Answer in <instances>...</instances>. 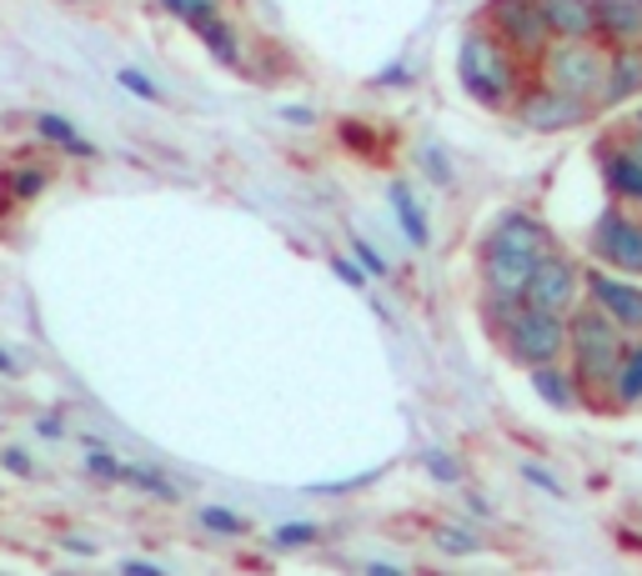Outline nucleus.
Returning <instances> with one entry per match:
<instances>
[{
  "mask_svg": "<svg viewBox=\"0 0 642 576\" xmlns=\"http://www.w3.org/2000/svg\"><path fill=\"white\" fill-rule=\"evenodd\" d=\"M547 250H557L552 231L537 216H527V211H507V216L487 231V241H482V281H487V291L523 296Z\"/></svg>",
  "mask_w": 642,
  "mask_h": 576,
  "instance_id": "f257e3e1",
  "label": "nucleus"
},
{
  "mask_svg": "<svg viewBox=\"0 0 642 576\" xmlns=\"http://www.w3.org/2000/svg\"><path fill=\"white\" fill-rule=\"evenodd\" d=\"M622 346H628V331L602 316L592 301H582L572 316H567V351H572V376L577 392L588 396L592 406H608V386L612 371L622 361Z\"/></svg>",
  "mask_w": 642,
  "mask_h": 576,
  "instance_id": "f03ea898",
  "label": "nucleus"
},
{
  "mask_svg": "<svg viewBox=\"0 0 642 576\" xmlns=\"http://www.w3.org/2000/svg\"><path fill=\"white\" fill-rule=\"evenodd\" d=\"M457 81L482 106H512L523 96V55L497 31H467L457 45Z\"/></svg>",
  "mask_w": 642,
  "mask_h": 576,
  "instance_id": "7ed1b4c3",
  "label": "nucleus"
},
{
  "mask_svg": "<svg viewBox=\"0 0 642 576\" xmlns=\"http://www.w3.org/2000/svg\"><path fill=\"white\" fill-rule=\"evenodd\" d=\"M602 76H608V45L598 35H588V41H552L543 51V81L567 90V96H582L598 106Z\"/></svg>",
  "mask_w": 642,
  "mask_h": 576,
  "instance_id": "20e7f679",
  "label": "nucleus"
},
{
  "mask_svg": "<svg viewBox=\"0 0 642 576\" xmlns=\"http://www.w3.org/2000/svg\"><path fill=\"white\" fill-rule=\"evenodd\" d=\"M507 341V356L523 361L527 371L533 366H547V361H562L567 351V316H552V311H537V306H517L507 316V327L497 331Z\"/></svg>",
  "mask_w": 642,
  "mask_h": 576,
  "instance_id": "39448f33",
  "label": "nucleus"
},
{
  "mask_svg": "<svg viewBox=\"0 0 642 576\" xmlns=\"http://www.w3.org/2000/svg\"><path fill=\"white\" fill-rule=\"evenodd\" d=\"M487 21L523 61H543V51L552 45V31H547V15L537 0H492Z\"/></svg>",
  "mask_w": 642,
  "mask_h": 576,
  "instance_id": "423d86ee",
  "label": "nucleus"
},
{
  "mask_svg": "<svg viewBox=\"0 0 642 576\" xmlns=\"http://www.w3.org/2000/svg\"><path fill=\"white\" fill-rule=\"evenodd\" d=\"M523 301L537 306V311L572 316L577 306H582V271H577L572 256H557V250H547L543 262H537L533 281H527Z\"/></svg>",
  "mask_w": 642,
  "mask_h": 576,
  "instance_id": "0eeeda50",
  "label": "nucleus"
},
{
  "mask_svg": "<svg viewBox=\"0 0 642 576\" xmlns=\"http://www.w3.org/2000/svg\"><path fill=\"white\" fill-rule=\"evenodd\" d=\"M517 106V120H523L527 131H567V126H582V120L592 116V100H582V96H567V90H557V86H533V90H523V96L512 100Z\"/></svg>",
  "mask_w": 642,
  "mask_h": 576,
  "instance_id": "6e6552de",
  "label": "nucleus"
},
{
  "mask_svg": "<svg viewBox=\"0 0 642 576\" xmlns=\"http://www.w3.org/2000/svg\"><path fill=\"white\" fill-rule=\"evenodd\" d=\"M592 256L608 271L642 276V221L622 216V211H602L592 226Z\"/></svg>",
  "mask_w": 642,
  "mask_h": 576,
  "instance_id": "1a4fd4ad",
  "label": "nucleus"
},
{
  "mask_svg": "<svg viewBox=\"0 0 642 576\" xmlns=\"http://www.w3.org/2000/svg\"><path fill=\"white\" fill-rule=\"evenodd\" d=\"M582 291L602 316H612L628 337H642V286L622 281V271H582Z\"/></svg>",
  "mask_w": 642,
  "mask_h": 576,
  "instance_id": "9d476101",
  "label": "nucleus"
},
{
  "mask_svg": "<svg viewBox=\"0 0 642 576\" xmlns=\"http://www.w3.org/2000/svg\"><path fill=\"white\" fill-rule=\"evenodd\" d=\"M642 96V45H608V76H602L598 106H622Z\"/></svg>",
  "mask_w": 642,
  "mask_h": 576,
  "instance_id": "9b49d317",
  "label": "nucleus"
},
{
  "mask_svg": "<svg viewBox=\"0 0 642 576\" xmlns=\"http://www.w3.org/2000/svg\"><path fill=\"white\" fill-rule=\"evenodd\" d=\"M602 45H642V0H592Z\"/></svg>",
  "mask_w": 642,
  "mask_h": 576,
  "instance_id": "f8f14e48",
  "label": "nucleus"
},
{
  "mask_svg": "<svg viewBox=\"0 0 642 576\" xmlns=\"http://www.w3.org/2000/svg\"><path fill=\"white\" fill-rule=\"evenodd\" d=\"M598 166H602V181H608L612 196L628 201V206H642V161L628 146H602Z\"/></svg>",
  "mask_w": 642,
  "mask_h": 576,
  "instance_id": "ddd939ff",
  "label": "nucleus"
},
{
  "mask_svg": "<svg viewBox=\"0 0 642 576\" xmlns=\"http://www.w3.org/2000/svg\"><path fill=\"white\" fill-rule=\"evenodd\" d=\"M547 15V31L552 41H588L598 35V15H592V0H537Z\"/></svg>",
  "mask_w": 642,
  "mask_h": 576,
  "instance_id": "4468645a",
  "label": "nucleus"
},
{
  "mask_svg": "<svg viewBox=\"0 0 642 576\" xmlns=\"http://www.w3.org/2000/svg\"><path fill=\"white\" fill-rule=\"evenodd\" d=\"M608 406L612 412H632V406H642V337L622 346V361H618L612 386H608Z\"/></svg>",
  "mask_w": 642,
  "mask_h": 576,
  "instance_id": "2eb2a0df",
  "label": "nucleus"
},
{
  "mask_svg": "<svg viewBox=\"0 0 642 576\" xmlns=\"http://www.w3.org/2000/svg\"><path fill=\"white\" fill-rule=\"evenodd\" d=\"M533 392L543 396L547 406H557V412H572V406L582 402V392H577V376H572V371H562L557 361H547V366H533Z\"/></svg>",
  "mask_w": 642,
  "mask_h": 576,
  "instance_id": "dca6fc26",
  "label": "nucleus"
},
{
  "mask_svg": "<svg viewBox=\"0 0 642 576\" xmlns=\"http://www.w3.org/2000/svg\"><path fill=\"white\" fill-rule=\"evenodd\" d=\"M186 25H191V31L201 35V45H207L211 55H217L221 66H236V61H241V41H236V31H231V25L221 21L217 11H211V15H197V21H186Z\"/></svg>",
  "mask_w": 642,
  "mask_h": 576,
  "instance_id": "f3484780",
  "label": "nucleus"
},
{
  "mask_svg": "<svg viewBox=\"0 0 642 576\" xmlns=\"http://www.w3.org/2000/svg\"><path fill=\"white\" fill-rule=\"evenodd\" d=\"M392 211H397V226H402V236L412 241V246H427L432 241V226H427V211L417 206V196H412V185L407 181H392Z\"/></svg>",
  "mask_w": 642,
  "mask_h": 576,
  "instance_id": "a211bd4d",
  "label": "nucleus"
},
{
  "mask_svg": "<svg viewBox=\"0 0 642 576\" xmlns=\"http://www.w3.org/2000/svg\"><path fill=\"white\" fill-rule=\"evenodd\" d=\"M35 136L61 146V151H71V156H96V146H91L66 116H55V110H41V116H35Z\"/></svg>",
  "mask_w": 642,
  "mask_h": 576,
  "instance_id": "6ab92c4d",
  "label": "nucleus"
},
{
  "mask_svg": "<svg viewBox=\"0 0 642 576\" xmlns=\"http://www.w3.org/2000/svg\"><path fill=\"white\" fill-rule=\"evenodd\" d=\"M120 481H126V487H136V491H146V497H161V501H176V497H181V491H176L171 481L161 477V471L131 467V461H120Z\"/></svg>",
  "mask_w": 642,
  "mask_h": 576,
  "instance_id": "aec40b11",
  "label": "nucleus"
},
{
  "mask_svg": "<svg viewBox=\"0 0 642 576\" xmlns=\"http://www.w3.org/2000/svg\"><path fill=\"white\" fill-rule=\"evenodd\" d=\"M45 181H51V171H45V166H21V171L6 175V196H11V201H31V196H41V191H45Z\"/></svg>",
  "mask_w": 642,
  "mask_h": 576,
  "instance_id": "412c9836",
  "label": "nucleus"
},
{
  "mask_svg": "<svg viewBox=\"0 0 642 576\" xmlns=\"http://www.w3.org/2000/svg\"><path fill=\"white\" fill-rule=\"evenodd\" d=\"M201 526L217 536H246V516H241V511H227V506H201Z\"/></svg>",
  "mask_w": 642,
  "mask_h": 576,
  "instance_id": "4be33fe9",
  "label": "nucleus"
},
{
  "mask_svg": "<svg viewBox=\"0 0 642 576\" xmlns=\"http://www.w3.org/2000/svg\"><path fill=\"white\" fill-rule=\"evenodd\" d=\"M316 536H322V532H316L312 522H282L272 532V546H276V552H296V546H312Z\"/></svg>",
  "mask_w": 642,
  "mask_h": 576,
  "instance_id": "5701e85b",
  "label": "nucleus"
},
{
  "mask_svg": "<svg viewBox=\"0 0 642 576\" xmlns=\"http://www.w3.org/2000/svg\"><path fill=\"white\" fill-rule=\"evenodd\" d=\"M116 86H120V90H131L136 100H161V86H156V81L146 76V71H136V66H120V71H116Z\"/></svg>",
  "mask_w": 642,
  "mask_h": 576,
  "instance_id": "b1692460",
  "label": "nucleus"
},
{
  "mask_svg": "<svg viewBox=\"0 0 642 576\" xmlns=\"http://www.w3.org/2000/svg\"><path fill=\"white\" fill-rule=\"evenodd\" d=\"M351 256H357V266L367 276H387V271H392V266H387V256H381L371 241H361V236H351Z\"/></svg>",
  "mask_w": 642,
  "mask_h": 576,
  "instance_id": "393cba45",
  "label": "nucleus"
},
{
  "mask_svg": "<svg viewBox=\"0 0 642 576\" xmlns=\"http://www.w3.org/2000/svg\"><path fill=\"white\" fill-rule=\"evenodd\" d=\"M86 471L96 481H120V461L110 457L106 446H91V451H86Z\"/></svg>",
  "mask_w": 642,
  "mask_h": 576,
  "instance_id": "a878e982",
  "label": "nucleus"
},
{
  "mask_svg": "<svg viewBox=\"0 0 642 576\" xmlns=\"http://www.w3.org/2000/svg\"><path fill=\"white\" fill-rule=\"evenodd\" d=\"M427 471H432L436 481H446V487H457L462 481V467L446 457V451H427Z\"/></svg>",
  "mask_w": 642,
  "mask_h": 576,
  "instance_id": "bb28decb",
  "label": "nucleus"
},
{
  "mask_svg": "<svg viewBox=\"0 0 642 576\" xmlns=\"http://www.w3.org/2000/svg\"><path fill=\"white\" fill-rule=\"evenodd\" d=\"M171 15H181V21H197V15H211L217 11V0H161Z\"/></svg>",
  "mask_w": 642,
  "mask_h": 576,
  "instance_id": "cd10ccee",
  "label": "nucleus"
},
{
  "mask_svg": "<svg viewBox=\"0 0 642 576\" xmlns=\"http://www.w3.org/2000/svg\"><path fill=\"white\" fill-rule=\"evenodd\" d=\"M436 542H442L446 552H457V556H472V552H477V542H472L467 532H457V526H442V532H436Z\"/></svg>",
  "mask_w": 642,
  "mask_h": 576,
  "instance_id": "c85d7f7f",
  "label": "nucleus"
},
{
  "mask_svg": "<svg viewBox=\"0 0 642 576\" xmlns=\"http://www.w3.org/2000/svg\"><path fill=\"white\" fill-rule=\"evenodd\" d=\"M422 166H427V171H432V181H436V185H446V181H452V161H446V156L436 151V146H427V151H422Z\"/></svg>",
  "mask_w": 642,
  "mask_h": 576,
  "instance_id": "c756f323",
  "label": "nucleus"
},
{
  "mask_svg": "<svg viewBox=\"0 0 642 576\" xmlns=\"http://www.w3.org/2000/svg\"><path fill=\"white\" fill-rule=\"evenodd\" d=\"M331 271H337L341 281L351 286V291H367V271H361V266H351L347 256H331Z\"/></svg>",
  "mask_w": 642,
  "mask_h": 576,
  "instance_id": "7c9ffc66",
  "label": "nucleus"
},
{
  "mask_svg": "<svg viewBox=\"0 0 642 576\" xmlns=\"http://www.w3.org/2000/svg\"><path fill=\"white\" fill-rule=\"evenodd\" d=\"M523 477L533 481V487H543L547 497H567V491H562V481H557V477H547V471H543V467H533V461H527V467H523Z\"/></svg>",
  "mask_w": 642,
  "mask_h": 576,
  "instance_id": "2f4dec72",
  "label": "nucleus"
},
{
  "mask_svg": "<svg viewBox=\"0 0 642 576\" xmlns=\"http://www.w3.org/2000/svg\"><path fill=\"white\" fill-rule=\"evenodd\" d=\"M0 467H6V471H15V477H31V457H25V451H15V446H11V451H0Z\"/></svg>",
  "mask_w": 642,
  "mask_h": 576,
  "instance_id": "473e14b6",
  "label": "nucleus"
},
{
  "mask_svg": "<svg viewBox=\"0 0 642 576\" xmlns=\"http://www.w3.org/2000/svg\"><path fill=\"white\" fill-rule=\"evenodd\" d=\"M120 572H136V576H161V566H151V562H120Z\"/></svg>",
  "mask_w": 642,
  "mask_h": 576,
  "instance_id": "72a5a7b5",
  "label": "nucleus"
},
{
  "mask_svg": "<svg viewBox=\"0 0 642 576\" xmlns=\"http://www.w3.org/2000/svg\"><path fill=\"white\" fill-rule=\"evenodd\" d=\"M397 81H407V66H392V71H381V86H397Z\"/></svg>",
  "mask_w": 642,
  "mask_h": 576,
  "instance_id": "f704fd0d",
  "label": "nucleus"
},
{
  "mask_svg": "<svg viewBox=\"0 0 642 576\" xmlns=\"http://www.w3.org/2000/svg\"><path fill=\"white\" fill-rule=\"evenodd\" d=\"M15 371H21V366H15V356H11V351H0V376H15Z\"/></svg>",
  "mask_w": 642,
  "mask_h": 576,
  "instance_id": "c9c22d12",
  "label": "nucleus"
},
{
  "mask_svg": "<svg viewBox=\"0 0 642 576\" xmlns=\"http://www.w3.org/2000/svg\"><path fill=\"white\" fill-rule=\"evenodd\" d=\"M622 146H628V151H632V156H638V161H642V131L632 136V141H622Z\"/></svg>",
  "mask_w": 642,
  "mask_h": 576,
  "instance_id": "e433bc0d",
  "label": "nucleus"
},
{
  "mask_svg": "<svg viewBox=\"0 0 642 576\" xmlns=\"http://www.w3.org/2000/svg\"><path fill=\"white\" fill-rule=\"evenodd\" d=\"M638 131H642V110H638Z\"/></svg>",
  "mask_w": 642,
  "mask_h": 576,
  "instance_id": "4c0bfd02",
  "label": "nucleus"
}]
</instances>
